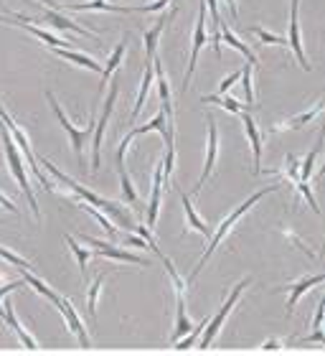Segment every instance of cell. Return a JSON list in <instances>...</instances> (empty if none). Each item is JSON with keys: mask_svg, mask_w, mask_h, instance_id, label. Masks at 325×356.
Returning a JSON list of instances; mask_svg holds the SVG:
<instances>
[{"mask_svg": "<svg viewBox=\"0 0 325 356\" xmlns=\"http://www.w3.org/2000/svg\"><path fill=\"white\" fill-rule=\"evenodd\" d=\"M38 163H44L46 171L51 173V176L56 178L59 184H64V186H67V188H72V191H74L76 196H79V199H84V201H87V204H92V207L102 209V211H107V214H110V216H115V219H117V222H119V227H122V229H135V224H133V216H130V211H127V209L119 207L117 201L102 199V196H97L94 191H89V188H84V186H81V184H76L74 178H69L67 173H61L59 168H56V165H53L51 161H49V158H41Z\"/></svg>", "mask_w": 325, "mask_h": 356, "instance_id": "1", "label": "cell"}, {"mask_svg": "<svg viewBox=\"0 0 325 356\" xmlns=\"http://www.w3.org/2000/svg\"><path fill=\"white\" fill-rule=\"evenodd\" d=\"M0 140H3V150H6V161H8V171H10V176L15 178V184L21 186V191L26 193V199H28V207L31 211H33V219L36 222H41V209H38V201L36 196H33V188H31L28 184V173H26V158H23L21 148L15 145L13 135H10V130L6 127V122H0Z\"/></svg>", "mask_w": 325, "mask_h": 356, "instance_id": "2", "label": "cell"}, {"mask_svg": "<svg viewBox=\"0 0 325 356\" xmlns=\"http://www.w3.org/2000/svg\"><path fill=\"white\" fill-rule=\"evenodd\" d=\"M277 188H280V186L274 184V186H267L265 191H257V193H251L249 199L244 201V204H239V207L234 209V211H231V214L226 216V219H224L222 224H219V229H216V232H214V237H211V245H208V250H206V252H203V257H201V260H199V265L193 267V273H191V277H188V282H193V280H196V277H199L201 267L206 265V262H208V257H211V254L216 252V247L222 245V242H224V237H226V234H229V232H231V227H234V224H237L239 219H242V216L247 214V211H249V209L254 207V204H257L259 199H265L267 193L277 191Z\"/></svg>", "mask_w": 325, "mask_h": 356, "instance_id": "3", "label": "cell"}, {"mask_svg": "<svg viewBox=\"0 0 325 356\" xmlns=\"http://www.w3.org/2000/svg\"><path fill=\"white\" fill-rule=\"evenodd\" d=\"M0 120H3V122H6V127L10 130V135H13L15 145L21 148V153H23V158H26V163H28V168H31L33 173H36V178L41 181V184H44L46 191L53 193V184L49 181V176H46V173L41 171V165H38V158L33 156V148H31L28 135H26V130H23V127L18 125V122H13V118L8 115V110L3 107V104H0Z\"/></svg>", "mask_w": 325, "mask_h": 356, "instance_id": "4", "label": "cell"}, {"mask_svg": "<svg viewBox=\"0 0 325 356\" xmlns=\"http://www.w3.org/2000/svg\"><path fill=\"white\" fill-rule=\"evenodd\" d=\"M249 285H251V277H247V280H242V282H237V285H234V290H231L229 298H226V303L222 305V311L216 313L214 318H211V321L206 323V334H203V339H201V343H199L201 349H208V346L214 343L216 334H219V331H222V326H224V321L229 318L231 308L237 305V300L242 298V293H244L247 288H249Z\"/></svg>", "mask_w": 325, "mask_h": 356, "instance_id": "5", "label": "cell"}, {"mask_svg": "<svg viewBox=\"0 0 325 356\" xmlns=\"http://www.w3.org/2000/svg\"><path fill=\"white\" fill-rule=\"evenodd\" d=\"M46 99H49V104H51V110H53V115H56V120H59L61 125H64V130L69 133V138H72V148H74V153L76 156H81V148H84V143L89 140V135H92V130L97 127V120L94 118H89V122H87V127H74V122L64 115V110H61V104L56 102V97L51 95V92H46Z\"/></svg>", "mask_w": 325, "mask_h": 356, "instance_id": "6", "label": "cell"}, {"mask_svg": "<svg viewBox=\"0 0 325 356\" xmlns=\"http://www.w3.org/2000/svg\"><path fill=\"white\" fill-rule=\"evenodd\" d=\"M117 92H119V87H117V84H112V87H110V95H107V99H104V112H102V118L97 120L94 143H92V173L99 171V163H102V158H99V153H102L104 133H107V122H110L112 110H115V99H117Z\"/></svg>", "mask_w": 325, "mask_h": 356, "instance_id": "7", "label": "cell"}, {"mask_svg": "<svg viewBox=\"0 0 325 356\" xmlns=\"http://www.w3.org/2000/svg\"><path fill=\"white\" fill-rule=\"evenodd\" d=\"M206 13H208L206 0H201L199 21H196V31H193L191 61H188V72H185V79H183V92H188V84H191L193 72H196V64H199V54H201V49H203V44H206Z\"/></svg>", "mask_w": 325, "mask_h": 356, "instance_id": "8", "label": "cell"}, {"mask_svg": "<svg viewBox=\"0 0 325 356\" xmlns=\"http://www.w3.org/2000/svg\"><path fill=\"white\" fill-rule=\"evenodd\" d=\"M288 44L292 46V51L297 56V64L310 72V61L305 56V46H303V33H300V0H292L290 3V38Z\"/></svg>", "mask_w": 325, "mask_h": 356, "instance_id": "9", "label": "cell"}, {"mask_svg": "<svg viewBox=\"0 0 325 356\" xmlns=\"http://www.w3.org/2000/svg\"><path fill=\"white\" fill-rule=\"evenodd\" d=\"M216 158H219V130H216V120L208 115V143H206V163H203V173H201L199 184L193 186V193L201 191V186L206 184L211 171L216 165Z\"/></svg>", "mask_w": 325, "mask_h": 356, "instance_id": "10", "label": "cell"}, {"mask_svg": "<svg viewBox=\"0 0 325 356\" xmlns=\"http://www.w3.org/2000/svg\"><path fill=\"white\" fill-rule=\"evenodd\" d=\"M0 318H3V321H6V323H8V326H10V331H13V334L18 336V339H21L23 346H26V349H31V351H36V349H38V341H36V339H33V336L28 334V331H26V328L21 326V321H18V316H15L13 303H10V300H6V298H3V308H0Z\"/></svg>", "mask_w": 325, "mask_h": 356, "instance_id": "11", "label": "cell"}, {"mask_svg": "<svg viewBox=\"0 0 325 356\" xmlns=\"http://www.w3.org/2000/svg\"><path fill=\"white\" fill-rule=\"evenodd\" d=\"M87 245L94 247L97 254H102V257H110V260H122V262H133V265H148V262L138 257V254L127 252V250H117V247H112L110 242H102V239H94V237H84Z\"/></svg>", "mask_w": 325, "mask_h": 356, "instance_id": "12", "label": "cell"}, {"mask_svg": "<svg viewBox=\"0 0 325 356\" xmlns=\"http://www.w3.org/2000/svg\"><path fill=\"white\" fill-rule=\"evenodd\" d=\"M33 21H49L51 26H56V29L61 31H74V33H79V36H87V38H99V33H94V31H87V29H81V26H76L74 21H69L67 15L61 13V10H56V8L49 6V10H44L41 13V18H33Z\"/></svg>", "mask_w": 325, "mask_h": 356, "instance_id": "13", "label": "cell"}, {"mask_svg": "<svg viewBox=\"0 0 325 356\" xmlns=\"http://www.w3.org/2000/svg\"><path fill=\"white\" fill-rule=\"evenodd\" d=\"M3 23H13V26H21V29H26L31 33V36H36V38H41L44 44H49L51 49H72V41L69 38H64V36H53V33H49V31H44V29H38V26H33V23H26V21H10V18H0Z\"/></svg>", "mask_w": 325, "mask_h": 356, "instance_id": "14", "label": "cell"}, {"mask_svg": "<svg viewBox=\"0 0 325 356\" xmlns=\"http://www.w3.org/2000/svg\"><path fill=\"white\" fill-rule=\"evenodd\" d=\"M64 316H67V323H69V328H72V334L76 336L81 341V346H89V334H87V328H84V323H81V318H79V313L74 311V305H72V300H67V298H61V303L56 305Z\"/></svg>", "mask_w": 325, "mask_h": 356, "instance_id": "15", "label": "cell"}, {"mask_svg": "<svg viewBox=\"0 0 325 356\" xmlns=\"http://www.w3.org/2000/svg\"><path fill=\"white\" fill-rule=\"evenodd\" d=\"M176 13H170V15H162L160 21L153 26V29L148 31H142V41H145V64H153V59H156V49H158V41H160V33L162 29L168 26V21L173 18Z\"/></svg>", "mask_w": 325, "mask_h": 356, "instance_id": "16", "label": "cell"}, {"mask_svg": "<svg viewBox=\"0 0 325 356\" xmlns=\"http://www.w3.org/2000/svg\"><path fill=\"white\" fill-rule=\"evenodd\" d=\"M160 188H162V161L156 165L153 173V193H150V207H148V229L158 227V211H160Z\"/></svg>", "mask_w": 325, "mask_h": 356, "instance_id": "17", "label": "cell"}, {"mask_svg": "<svg viewBox=\"0 0 325 356\" xmlns=\"http://www.w3.org/2000/svg\"><path fill=\"white\" fill-rule=\"evenodd\" d=\"M242 122H244V133H247V138L251 143V150H254V173H262V135H259L251 115H244L242 112Z\"/></svg>", "mask_w": 325, "mask_h": 356, "instance_id": "18", "label": "cell"}, {"mask_svg": "<svg viewBox=\"0 0 325 356\" xmlns=\"http://www.w3.org/2000/svg\"><path fill=\"white\" fill-rule=\"evenodd\" d=\"M53 8V6H51ZM67 10H110V13H135L138 6H115L110 0H92V3H69V6H61ZM59 10V8H56Z\"/></svg>", "mask_w": 325, "mask_h": 356, "instance_id": "19", "label": "cell"}, {"mask_svg": "<svg viewBox=\"0 0 325 356\" xmlns=\"http://www.w3.org/2000/svg\"><path fill=\"white\" fill-rule=\"evenodd\" d=\"M325 280V275H312V277H303V280H297V282H292V285H285V288L290 290V300H288V313H292L295 311V305H297V300L308 293V290H312L318 282H323Z\"/></svg>", "mask_w": 325, "mask_h": 356, "instance_id": "20", "label": "cell"}, {"mask_svg": "<svg viewBox=\"0 0 325 356\" xmlns=\"http://www.w3.org/2000/svg\"><path fill=\"white\" fill-rule=\"evenodd\" d=\"M127 46H130V36H122V41H119V44L115 46V51L110 54L107 67L102 69V87H99V92H104V87H107V82H110V76L119 69V64H122V59H125V54H127Z\"/></svg>", "mask_w": 325, "mask_h": 356, "instance_id": "21", "label": "cell"}, {"mask_svg": "<svg viewBox=\"0 0 325 356\" xmlns=\"http://www.w3.org/2000/svg\"><path fill=\"white\" fill-rule=\"evenodd\" d=\"M178 196H181V201H183V211H185V219H188V229L199 232V234H203V237H214V232H211V227H208L203 219H201L199 214H196V209H193V201L188 199V193L178 191Z\"/></svg>", "mask_w": 325, "mask_h": 356, "instance_id": "22", "label": "cell"}, {"mask_svg": "<svg viewBox=\"0 0 325 356\" xmlns=\"http://www.w3.org/2000/svg\"><path fill=\"white\" fill-rule=\"evenodd\" d=\"M153 82H156V69H153V64H145V72H142V84H140V89H138V97H135L133 112H130V122H135V118L140 115V110L145 107V102H148L150 84H153Z\"/></svg>", "mask_w": 325, "mask_h": 356, "instance_id": "23", "label": "cell"}, {"mask_svg": "<svg viewBox=\"0 0 325 356\" xmlns=\"http://www.w3.org/2000/svg\"><path fill=\"white\" fill-rule=\"evenodd\" d=\"M59 59H67L72 61V64H76V67H84L89 69V72H102V67H99V61H94L92 56H87V54H79L74 51V49H51Z\"/></svg>", "mask_w": 325, "mask_h": 356, "instance_id": "24", "label": "cell"}, {"mask_svg": "<svg viewBox=\"0 0 325 356\" xmlns=\"http://www.w3.org/2000/svg\"><path fill=\"white\" fill-rule=\"evenodd\" d=\"M323 107H325V99H320L315 107H310L308 112H303V115H297V118H292V120H288V122H282V125H274L272 127V133H282V130H295V127H303V125H308L310 120H315L323 112Z\"/></svg>", "mask_w": 325, "mask_h": 356, "instance_id": "25", "label": "cell"}, {"mask_svg": "<svg viewBox=\"0 0 325 356\" xmlns=\"http://www.w3.org/2000/svg\"><path fill=\"white\" fill-rule=\"evenodd\" d=\"M325 143V127L320 130V135H318V143L312 145V150L305 156V161H300V178L297 181H303V184H308L310 181V173H312V165H315V161H318V156H320V145ZM295 181V184H297ZM292 184V186H295Z\"/></svg>", "mask_w": 325, "mask_h": 356, "instance_id": "26", "label": "cell"}, {"mask_svg": "<svg viewBox=\"0 0 325 356\" xmlns=\"http://www.w3.org/2000/svg\"><path fill=\"white\" fill-rule=\"evenodd\" d=\"M21 275H23V280L28 282L31 288L36 290V293H41V296H44V298H49V300H51L53 305H59V303H61V298L56 296V293H53V290L49 288V285H46L44 280H41V277H36V275L31 273L28 267H26V270H21Z\"/></svg>", "mask_w": 325, "mask_h": 356, "instance_id": "27", "label": "cell"}, {"mask_svg": "<svg viewBox=\"0 0 325 356\" xmlns=\"http://www.w3.org/2000/svg\"><path fill=\"white\" fill-rule=\"evenodd\" d=\"M208 13H211V26H214V36H211V44H214V51L222 54V13H219V0H206Z\"/></svg>", "mask_w": 325, "mask_h": 356, "instance_id": "28", "label": "cell"}, {"mask_svg": "<svg viewBox=\"0 0 325 356\" xmlns=\"http://www.w3.org/2000/svg\"><path fill=\"white\" fill-rule=\"evenodd\" d=\"M222 36H224V41H226V44L231 46V49H237L239 54H244V56H247V61H249V64H257V56H254V51H251L249 46L244 44V41L237 36V33H231L229 26H222Z\"/></svg>", "mask_w": 325, "mask_h": 356, "instance_id": "29", "label": "cell"}, {"mask_svg": "<svg viewBox=\"0 0 325 356\" xmlns=\"http://www.w3.org/2000/svg\"><path fill=\"white\" fill-rule=\"evenodd\" d=\"M201 102H206V104H219V107H224V110L234 112V115H242V112H244V104L239 102V99H234V97H229V95L201 97Z\"/></svg>", "mask_w": 325, "mask_h": 356, "instance_id": "30", "label": "cell"}, {"mask_svg": "<svg viewBox=\"0 0 325 356\" xmlns=\"http://www.w3.org/2000/svg\"><path fill=\"white\" fill-rule=\"evenodd\" d=\"M104 280H107V275H97L94 282L89 285V298H87V305H89V318H92V323L97 321V300H99V290H102Z\"/></svg>", "mask_w": 325, "mask_h": 356, "instance_id": "31", "label": "cell"}, {"mask_svg": "<svg viewBox=\"0 0 325 356\" xmlns=\"http://www.w3.org/2000/svg\"><path fill=\"white\" fill-rule=\"evenodd\" d=\"M64 239H67V245L72 247V252H74L76 262H79L81 275H87V262H89V257H92V252H89V250H84V247H81L79 242L72 237V234H64Z\"/></svg>", "mask_w": 325, "mask_h": 356, "instance_id": "32", "label": "cell"}, {"mask_svg": "<svg viewBox=\"0 0 325 356\" xmlns=\"http://www.w3.org/2000/svg\"><path fill=\"white\" fill-rule=\"evenodd\" d=\"M117 173H119V181H122V191H125L127 204H138V191H135L133 178H130V173H127L125 163H117Z\"/></svg>", "mask_w": 325, "mask_h": 356, "instance_id": "33", "label": "cell"}, {"mask_svg": "<svg viewBox=\"0 0 325 356\" xmlns=\"http://www.w3.org/2000/svg\"><path fill=\"white\" fill-rule=\"evenodd\" d=\"M251 33H254V36H257L259 41H262V44H269V46H282V49H285V46H288V38L274 36V33H269V31H265V29H259V26H254V29H251Z\"/></svg>", "mask_w": 325, "mask_h": 356, "instance_id": "34", "label": "cell"}, {"mask_svg": "<svg viewBox=\"0 0 325 356\" xmlns=\"http://www.w3.org/2000/svg\"><path fill=\"white\" fill-rule=\"evenodd\" d=\"M251 69H254V64H247V67L242 69V84H244L247 102L254 104V82H251Z\"/></svg>", "mask_w": 325, "mask_h": 356, "instance_id": "35", "label": "cell"}, {"mask_svg": "<svg viewBox=\"0 0 325 356\" xmlns=\"http://www.w3.org/2000/svg\"><path fill=\"white\" fill-rule=\"evenodd\" d=\"M0 257H3V260H6V262H10V265L21 267V270H26V267H31V262H28V260H23L21 254L10 252V250H6V247H0Z\"/></svg>", "mask_w": 325, "mask_h": 356, "instance_id": "36", "label": "cell"}, {"mask_svg": "<svg viewBox=\"0 0 325 356\" xmlns=\"http://www.w3.org/2000/svg\"><path fill=\"white\" fill-rule=\"evenodd\" d=\"M323 316H325V296L320 298V305H318V311H315V321H312V326L315 328L323 326Z\"/></svg>", "mask_w": 325, "mask_h": 356, "instance_id": "37", "label": "cell"}, {"mask_svg": "<svg viewBox=\"0 0 325 356\" xmlns=\"http://www.w3.org/2000/svg\"><path fill=\"white\" fill-rule=\"evenodd\" d=\"M219 3H224V6H226V10H229L231 18H239V3H237V0H219Z\"/></svg>", "mask_w": 325, "mask_h": 356, "instance_id": "38", "label": "cell"}, {"mask_svg": "<svg viewBox=\"0 0 325 356\" xmlns=\"http://www.w3.org/2000/svg\"><path fill=\"white\" fill-rule=\"evenodd\" d=\"M21 285H23L21 280H13V282H8V285H3V288H0V300H3L8 293H13L15 288H21Z\"/></svg>", "mask_w": 325, "mask_h": 356, "instance_id": "39", "label": "cell"}, {"mask_svg": "<svg viewBox=\"0 0 325 356\" xmlns=\"http://www.w3.org/2000/svg\"><path fill=\"white\" fill-rule=\"evenodd\" d=\"M0 207H6V209H8V211H10V214H18V207H15L13 201L8 199L6 193H0Z\"/></svg>", "mask_w": 325, "mask_h": 356, "instance_id": "40", "label": "cell"}, {"mask_svg": "<svg viewBox=\"0 0 325 356\" xmlns=\"http://www.w3.org/2000/svg\"><path fill=\"white\" fill-rule=\"evenodd\" d=\"M305 341H320V343H325V334L318 328V331H315V334H312V336H308Z\"/></svg>", "mask_w": 325, "mask_h": 356, "instance_id": "41", "label": "cell"}, {"mask_svg": "<svg viewBox=\"0 0 325 356\" xmlns=\"http://www.w3.org/2000/svg\"><path fill=\"white\" fill-rule=\"evenodd\" d=\"M262 349H267V351H272V349H280V341H277V339H272V341H267L265 346H262Z\"/></svg>", "mask_w": 325, "mask_h": 356, "instance_id": "42", "label": "cell"}, {"mask_svg": "<svg viewBox=\"0 0 325 356\" xmlns=\"http://www.w3.org/2000/svg\"><path fill=\"white\" fill-rule=\"evenodd\" d=\"M323 176H325V161H323V165H320V171H318V176H315V181H320Z\"/></svg>", "mask_w": 325, "mask_h": 356, "instance_id": "43", "label": "cell"}, {"mask_svg": "<svg viewBox=\"0 0 325 356\" xmlns=\"http://www.w3.org/2000/svg\"><path fill=\"white\" fill-rule=\"evenodd\" d=\"M178 3H181V0H173V10H170V13H176L178 10Z\"/></svg>", "mask_w": 325, "mask_h": 356, "instance_id": "44", "label": "cell"}]
</instances>
